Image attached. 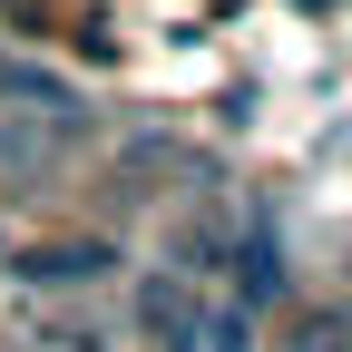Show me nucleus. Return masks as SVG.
I'll list each match as a JSON object with an SVG mask.
<instances>
[{"instance_id":"20e7f679","label":"nucleus","mask_w":352,"mask_h":352,"mask_svg":"<svg viewBox=\"0 0 352 352\" xmlns=\"http://www.w3.org/2000/svg\"><path fill=\"white\" fill-rule=\"evenodd\" d=\"M235 264H245V303H235V314H254V303H274V284H284V264H274V235L254 226V235L235 245Z\"/></svg>"},{"instance_id":"39448f33","label":"nucleus","mask_w":352,"mask_h":352,"mask_svg":"<svg viewBox=\"0 0 352 352\" xmlns=\"http://www.w3.org/2000/svg\"><path fill=\"white\" fill-rule=\"evenodd\" d=\"M196 352H254V314H196Z\"/></svg>"},{"instance_id":"7ed1b4c3","label":"nucleus","mask_w":352,"mask_h":352,"mask_svg":"<svg viewBox=\"0 0 352 352\" xmlns=\"http://www.w3.org/2000/svg\"><path fill=\"white\" fill-rule=\"evenodd\" d=\"M10 274L20 284H98L108 245H30V254H10Z\"/></svg>"},{"instance_id":"f03ea898","label":"nucleus","mask_w":352,"mask_h":352,"mask_svg":"<svg viewBox=\"0 0 352 352\" xmlns=\"http://www.w3.org/2000/svg\"><path fill=\"white\" fill-rule=\"evenodd\" d=\"M0 108H10V118H59V127H78V138L98 127V118H88V98H78L69 78L30 69V59H0Z\"/></svg>"},{"instance_id":"423d86ee","label":"nucleus","mask_w":352,"mask_h":352,"mask_svg":"<svg viewBox=\"0 0 352 352\" xmlns=\"http://www.w3.org/2000/svg\"><path fill=\"white\" fill-rule=\"evenodd\" d=\"M59 342H69V352H108V333H98V323H59Z\"/></svg>"},{"instance_id":"f257e3e1","label":"nucleus","mask_w":352,"mask_h":352,"mask_svg":"<svg viewBox=\"0 0 352 352\" xmlns=\"http://www.w3.org/2000/svg\"><path fill=\"white\" fill-rule=\"evenodd\" d=\"M69 157H78V127H59V118H0V176L50 186V176H69Z\"/></svg>"}]
</instances>
